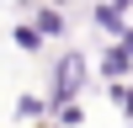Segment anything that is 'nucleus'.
<instances>
[{"label": "nucleus", "instance_id": "6e6552de", "mask_svg": "<svg viewBox=\"0 0 133 128\" xmlns=\"http://www.w3.org/2000/svg\"><path fill=\"white\" fill-rule=\"evenodd\" d=\"M117 43H123V48L133 53V21H128V27H123V32H117Z\"/></svg>", "mask_w": 133, "mask_h": 128}, {"label": "nucleus", "instance_id": "9d476101", "mask_svg": "<svg viewBox=\"0 0 133 128\" xmlns=\"http://www.w3.org/2000/svg\"><path fill=\"white\" fill-rule=\"evenodd\" d=\"M123 123H128V128H133V117H123Z\"/></svg>", "mask_w": 133, "mask_h": 128}, {"label": "nucleus", "instance_id": "1a4fd4ad", "mask_svg": "<svg viewBox=\"0 0 133 128\" xmlns=\"http://www.w3.org/2000/svg\"><path fill=\"white\" fill-rule=\"evenodd\" d=\"M112 5H123V11H128V16H133V0H112Z\"/></svg>", "mask_w": 133, "mask_h": 128}, {"label": "nucleus", "instance_id": "f03ea898", "mask_svg": "<svg viewBox=\"0 0 133 128\" xmlns=\"http://www.w3.org/2000/svg\"><path fill=\"white\" fill-rule=\"evenodd\" d=\"M91 75H96V80H128V75H133V53L117 37H107L101 48H96V69Z\"/></svg>", "mask_w": 133, "mask_h": 128}, {"label": "nucleus", "instance_id": "f257e3e1", "mask_svg": "<svg viewBox=\"0 0 133 128\" xmlns=\"http://www.w3.org/2000/svg\"><path fill=\"white\" fill-rule=\"evenodd\" d=\"M85 91H91V59H85L80 48H64V53H53L48 91H43L48 112H59V107H69V101H80Z\"/></svg>", "mask_w": 133, "mask_h": 128}, {"label": "nucleus", "instance_id": "0eeeda50", "mask_svg": "<svg viewBox=\"0 0 133 128\" xmlns=\"http://www.w3.org/2000/svg\"><path fill=\"white\" fill-rule=\"evenodd\" d=\"M37 117H48V101H43L37 91L16 96V123H37Z\"/></svg>", "mask_w": 133, "mask_h": 128}, {"label": "nucleus", "instance_id": "9b49d317", "mask_svg": "<svg viewBox=\"0 0 133 128\" xmlns=\"http://www.w3.org/2000/svg\"><path fill=\"white\" fill-rule=\"evenodd\" d=\"M59 5H64V0H59Z\"/></svg>", "mask_w": 133, "mask_h": 128}, {"label": "nucleus", "instance_id": "20e7f679", "mask_svg": "<svg viewBox=\"0 0 133 128\" xmlns=\"http://www.w3.org/2000/svg\"><path fill=\"white\" fill-rule=\"evenodd\" d=\"M91 27L101 32V37H117V32L128 27V11L112 5V0H91Z\"/></svg>", "mask_w": 133, "mask_h": 128}, {"label": "nucleus", "instance_id": "423d86ee", "mask_svg": "<svg viewBox=\"0 0 133 128\" xmlns=\"http://www.w3.org/2000/svg\"><path fill=\"white\" fill-rule=\"evenodd\" d=\"M107 101H112L123 117H133V75L128 80H107Z\"/></svg>", "mask_w": 133, "mask_h": 128}, {"label": "nucleus", "instance_id": "39448f33", "mask_svg": "<svg viewBox=\"0 0 133 128\" xmlns=\"http://www.w3.org/2000/svg\"><path fill=\"white\" fill-rule=\"evenodd\" d=\"M11 43H16V53H43V48H48L32 21H11Z\"/></svg>", "mask_w": 133, "mask_h": 128}, {"label": "nucleus", "instance_id": "7ed1b4c3", "mask_svg": "<svg viewBox=\"0 0 133 128\" xmlns=\"http://www.w3.org/2000/svg\"><path fill=\"white\" fill-rule=\"evenodd\" d=\"M27 21L43 32V43H59V37H69V11H64L59 0H37Z\"/></svg>", "mask_w": 133, "mask_h": 128}]
</instances>
